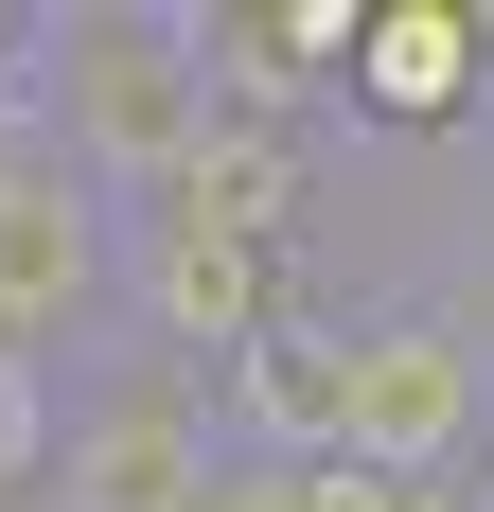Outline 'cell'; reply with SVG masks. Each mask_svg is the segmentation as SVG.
<instances>
[{
  "mask_svg": "<svg viewBox=\"0 0 494 512\" xmlns=\"http://www.w3.org/2000/svg\"><path fill=\"white\" fill-rule=\"evenodd\" d=\"M71 336H124V212L36 159L18 195H0V354L18 371H71Z\"/></svg>",
  "mask_w": 494,
  "mask_h": 512,
  "instance_id": "cell-3",
  "label": "cell"
},
{
  "mask_svg": "<svg viewBox=\"0 0 494 512\" xmlns=\"http://www.w3.org/2000/svg\"><path fill=\"white\" fill-rule=\"evenodd\" d=\"M336 424H353V318L300 301L283 336L230 371V442H247V460H336Z\"/></svg>",
  "mask_w": 494,
  "mask_h": 512,
  "instance_id": "cell-8",
  "label": "cell"
},
{
  "mask_svg": "<svg viewBox=\"0 0 494 512\" xmlns=\"http://www.w3.org/2000/svg\"><path fill=\"white\" fill-rule=\"evenodd\" d=\"M494 106V53H477V0H371V53H353V124L389 142H442Z\"/></svg>",
  "mask_w": 494,
  "mask_h": 512,
  "instance_id": "cell-7",
  "label": "cell"
},
{
  "mask_svg": "<svg viewBox=\"0 0 494 512\" xmlns=\"http://www.w3.org/2000/svg\"><path fill=\"white\" fill-rule=\"evenodd\" d=\"M336 460H371V477H459L477 460V336H459V318H353Z\"/></svg>",
  "mask_w": 494,
  "mask_h": 512,
  "instance_id": "cell-5",
  "label": "cell"
},
{
  "mask_svg": "<svg viewBox=\"0 0 494 512\" xmlns=\"http://www.w3.org/2000/svg\"><path fill=\"white\" fill-rule=\"evenodd\" d=\"M300 212H318V159H300V124H247V106H212L195 159L159 177L124 230H230V248H300Z\"/></svg>",
  "mask_w": 494,
  "mask_h": 512,
  "instance_id": "cell-6",
  "label": "cell"
},
{
  "mask_svg": "<svg viewBox=\"0 0 494 512\" xmlns=\"http://www.w3.org/2000/svg\"><path fill=\"white\" fill-rule=\"evenodd\" d=\"M36 159H53V142H36V89H18V71H0V195H18V177H36Z\"/></svg>",
  "mask_w": 494,
  "mask_h": 512,
  "instance_id": "cell-9",
  "label": "cell"
},
{
  "mask_svg": "<svg viewBox=\"0 0 494 512\" xmlns=\"http://www.w3.org/2000/svg\"><path fill=\"white\" fill-rule=\"evenodd\" d=\"M230 371H195V354H124L106 371H53V477H36V512H212L230 495Z\"/></svg>",
  "mask_w": 494,
  "mask_h": 512,
  "instance_id": "cell-2",
  "label": "cell"
},
{
  "mask_svg": "<svg viewBox=\"0 0 494 512\" xmlns=\"http://www.w3.org/2000/svg\"><path fill=\"white\" fill-rule=\"evenodd\" d=\"M36 142L89 177L106 212H142L212 124V36L195 0H36Z\"/></svg>",
  "mask_w": 494,
  "mask_h": 512,
  "instance_id": "cell-1",
  "label": "cell"
},
{
  "mask_svg": "<svg viewBox=\"0 0 494 512\" xmlns=\"http://www.w3.org/2000/svg\"><path fill=\"white\" fill-rule=\"evenodd\" d=\"M300 318V248H230V230H124V336L142 354L247 371Z\"/></svg>",
  "mask_w": 494,
  "mask_h": 512,
  "instance_id": "cell-4",
  "label": "cell"
}]
</instances>
